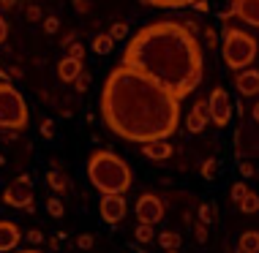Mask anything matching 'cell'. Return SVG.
I'll use <instances>...</instances> for the list:
<instances>
[{"instance_id":"cell-32","label":"cell","mask_w":259,"mask_h":253,"mask_svg":"<svg viewBox=\"0 0 259 253\" xmlns=\"http://www.w3.org/2000/svg\"><path fill=\"white\" fill-rule=\"evenodd\" d=\"M240 172H243V177H254L256 169H254V164H248V161H246V164H240Z\"/></svg>"},{"instance_id":"cell-7","label":"cell","mask_w":259,"mask_h":253,"mask_svg":"<svg viewBox=\"0 0 259 253\" xmlns=\"http://www.w3.org/2000/svg\"><path fill=\"white\" fill-rule=\"evenodd\" d=\"M210 104V123L219 125V128H227L229 120H232V101H229L227 90L224 87H215L207 98Z\"/></svg>"},{"instance_id":"cell-16","label":"cell","mask_w":259,"mask_h":253,"mask_svg":"<svg viewBox=\"0 0 259 253\" xmlns=\"http://www.w3.org/2000/svg\"><path fill=\"white\" fill-rule=\"evenodd\" d=\"M237 250L240 253H259V231L256 229L243 231L240 240H237Z\"/></svg>"},{"instance_id":"cell-35","label":"cell","mask_w":259,"mask_h":253,"mask_svg":"<svg viewBox=\"0 0 259 253\" xmlns=\"http://www.w3.org/2000/svg\"><path fill=\"white\" fill-rule=\"evenodd\" d=\"M6 36H9V25H6V19L0 17V44L6 41Z\"/></svg>"},{"instance_id":"cell-42","label":"cell","mask_w":259,"mask_h":253,"mask_svg":"<svg viewBox=\"0 0 259 253\" xmlns=\"http://www.w3.org/2000/svg\"><path fill=\"white\" fill-rule=\"evenodd\" d=\"M17 253H41V250H36V248H27V250H17Z\"/></svg>"},{"instance_id":"cell-15","label":"cell","mask_w":259,"mask_h":253,"mask_svg":"<svg viewBox=\"0 0 259 253\" xmlns=\"http://www.w3.org/2000/svg\"><path fill=\"white\" fill-rule=\"evenodd\" d=\"M79 74H82V63L79 60H74V58H60L58 63V76H60V82H76L79 79Z\"/></svg>"},{"instance_id":"cell-20","label":"cell","mask_w":259,"mask_h":253,"mask_svg":"<svg viewBox=\"0 0 259 253\" xmlns=\"http://www.w3.org/2000/svg\"><path fill=\"white\" fill-rule=\"evenodd\" d=\"M47 185H50L52 191H58V193L68 191V180H66V174H60V172H50V174H47Z\"/></svg>"},{"instance_id":"cell-24","label":"cell","mask_w":259,"mask_h":253,"mask_svg":"<svg viewBox=\"0 0 259 253\" xmlns=\"http://www.w3.org/2000/svg\"><path fill=\"white\" fill-rule=\"evenodd\" d=\"M109 36H112L115 44H117V41H125V36H128V25H125V22H115L109 27Z\"/></svg>"},{"instance_id":"cell-34","label":"cell","mask_w":259,"mask_h":253,"mask_svg":"<svg viewBox=\"0 0 259 253\" xmlns=\"http://www.w3.org/2000/svg\"><path fill=\"white\" fill-rule=\"evenodd\" d=\"M38 17H41V9H36V6H30V9H27V19H30V22H36Z\"/></svg>"},{"instance_id":"cell-1","label":"cell","mask_w":259,"mask_h":253,"mask_svg":"<svg viewBox=\"0 0 259 253\" xmlns=\"http://www.w3.org/2000/svg\"><path fill=\"white\" fill-rule=\"evenodd\" d=\"M99 109L115 136L137 144L169 139L180 123V98L123 63L104 79Z\"/></svg>"},{"instance_id":"cell-29","label":"cell","mask_w":259,"mask_h":253,"mask_svg":"<svg viewBox=\"0 0 259 253\" xmlns=\"http://www.w3.org/2000/svg\"><path fill=\"white\" fill-rule=\"evenodd\" d=\"M44 30H47V33H58V30H60V19H58V17H47V19H44Z\"/></svg>"},{"instance_id":"cell-17","label":"cell","mask_w":259,"mask_h":253,"mask_svg":"<svg viewBox=\"0 0 259 253\" xmlns=\"http://www.w3.org/2000/svg\"><path fill=\"white\" fill-rule=\"evenodd\" d=\"M158 242H161V248L169 250V253H178V250H180V245H183V240H180L178 231H161Z\"/></svg>"},{"instance_id":"cell-18","label":"cell","mask_w":259,"mask_h":253,"mask_svg":"<svg viewBox=\"0 0 259 253\" xmlns=\"http://www.w3.org/2000/svg\"><path fill=\"white\" fill-rule=\"evenodd\" d=\"M142 3L153 6V9H188V6L194 9L197 0H142Z\"/></svg>"},{"instance_id":"cell-12","label":"cell","mask_w":259,"mask_h":253,"mask_svg":"<svg viewBox=\"0 0 259 253\" xmlns=\"http://www.w3.org/2000/svg\"><path fill=\"white\" fill-rule=\"evenodd\" d=\"M207 123H210V104L207 101L194 104V109L188 112V117H186V128L191 133H199V131H205Z\"/></svg>"},{"instance_id":"cell-39","label":"cell","mask_w":259,"mask_h":253,"mask_svg":"<svg viewBox=\"0 0 259 253\" xmlns=\"http://www.w3.org/2000/svg\"><path fill=\"white\" fill-rule=\"evenodd\" d=\"M205 36H207V44H210V46H213V44H215V38H219V36H215V30H207V33H205Z\"/></svg>"},{"instance_id":"cell-8","label":"cell","mask_w":259,"mask_h":253,"mask_svg":"<svg viewBox=\"0 0 259 253\" xmlns=\"http://www.w3.org/2000/svg\"><path fill=\"white\" fill-rule=\"evenodd\" d=\"M137 218L145 226H156L161 218H164V205H161V199L156 193H142L137 199Z\"/></svg>"},{"instance_id":"cell-6","label":"cell","mask_w":259,"mask_h":253,"mask_svg":"<svg viewBox=\"0 0 259 253\" xmlns=\"http://www.w3.org/2000/svg\"><path fill=\"white\" fill-rule=\"evenodd\" d=\"M3 201L9 207H17V210H27L33 205V182L27 174H22V177H17L11 182L9 188L3 191Z\"/></svg>"},{"instance_id":"cell-23","label":"cell","mask_w":259,"mask_h":253,"mask_svg":"<svg viewBox=\"0 0 259 253\" xmlns=\"http://www.w3.org/2000/svg\"><path fill=\"white\" fill-rule=\"evenodd\" d=\"M215 218H219V213H215V207L213 205H202L199 207V223H215Z\"/></svg>"},{"instance_id":"cell-25","label":"cell","mask_w":259,"mask_h":253,"mask_svg":"<svg viewBox=\"0 0 259 253\" xmlns=\"http://www.w3.org/2000/svg\"><path fill=\"white\" fill-rule=\"evenodd\" d=\"M215 174H219V161L207 158L205 164H202V177H205V180H213Z\"/></svg>"},{"instance_id":"cell-21","label":"cell","mask_w":259,"mask_h":253,"mask_svg":"<svg viewBox=\"0 0 259 253\" xmlns=\"http://www.w3.org/2000/svg\"><path fill=\"white\" fill-rule=\"evenodd\" d=\"M237 207H240V213H246V215L259 213V193H256V191H248V193H246V199H243Z\"/></svg>"},{"instance_id":"cell-3","label":"cell","mask_w":259,"mask_h":253,"mask_svg":"<svg viewBox=\"0 0 259 253\" xmlns=\"http://www.w3.org/2000/svg\"><path fill=\"white\" fill-rule=\"evenodd\" d=\"M88 180L101 196H125L134 182V172L120 156L96 150L88 158Z\"/></svg>"},{"instance_id":"cell-14","label":"cell","mask_w":259,"mask_h":253,"mask_svg":"<svg viewBox=\"0 0 259 253\" xmlns=\"http://www.w3.org/2000/svg\"><path fill=\"white\" fill-rule=\"evenodd\" d=\"M142 156L150 158V161H164V158H169V156H172L169 139H156V142L142 144Z\"/></svg>"},{"instance_id":"cell-41","label":"cell","mask_w":259,"mask_h":253,"mask_svg":"<svg viewBox=\"0 0 259 253\" xmlns=\"http://www.w3.org/2000/svg\"><path fill=\"white\" fill-rule=\"evenodd\" d=\"M251 115H254V120H256V123H259V101H256V104H254V109H251Z\"/></svg>"},{"instance_id":"cell-11","label":"cell","mask_w":259,"mask_h":253,"mask_svg":"<svg viewBox=\"0 0 259 253\" xmlns=\"http://www.w3.org/2000/svg\"><path fill=\"white\" fill-rule=\"evenodd\" d=\"M19 242H22V229L11 221H0V253L17 250Z\"/></svg>"},{"instance_id":"cell-2","label":"cell","mask_w":259,"mask_h":253,"mask_svg":"<svg viewBox=\"0 0 259 253\" xmlns=\"http://www.w3.org/2000/svg\"><path fill=\"white\" fill-rule=\"evenodd\" d=\"M120 63L150 76L180 101L197 90L205 71L199 38L188 30V25L175 19H161L137 30L125 44Z\"/></svg>"},{"instance_id":"cell-4","label":"cell","mask_w":259,"mask_h":253,"mask_svg":"<svg viewBox=\"0 0 259 253\" xmlns=\"http://www.w3.org/2000/svg\"><path fill=\"white\" fill-rule=\"evenodd\" d=\"M221 55H224V63H227L232 71H246L251 68V63L256 60L259 55V46H256V38L246 30H237V27H229L224 33V44H221Z\"/></svg>"},{"instance_id":"cell-5","label":"cell","mask_w":259,"mask_h":253,"mask_svg":"<svg viewBox=\"0 0 259 253\" xmlns=\"http://www.w3.org/2000/svg\"><path fill=\"white\" fill-rule=\"evenodd\" d=\"M27 104L22 93H19L14 84L9 82H0V131H25L27 128Z\"/></svg>"},{"instance_id":"cell-22","label":"cell","mask_w":259,"mask_h":253,"mask_svg":"<svg viewBox=\"0 0 259 253\" xmlns=\"http://www.w3.org/2000/svg\"><path fill=\"white\" fill-rule=\"evenodd\" d=\"M248 191H251V188L246 185V182H235V185L229 188V199H232L235 205H240V201L246 199V193H248Z\"/></svg>"},{"instance_id":"cell-43","label":"cell","mask_w":259,"mask_h":253,"mask_svg":"<svg viewBox=\"0 0 259 253\" xmlns=\"http://www.w3.org/2000/svg\"><path fill=\"white\" fill-rule=\"evenodd\" d=\"M3 164H6V158H3V156H0V169H3Z\"/></svg>"},{"instance_id":"cell-30","label":"cell","mask_w":259,"mask_h":253,"mask_svg":"<svg viewBox=\"0 0 259 253\" xmlns=\"http://www.w3.org/2000/svg\"><path fill=\"white\" fill-rule=\"evenodd\" d=\"M41 136H44V139H52V136H55L52 120H41Z\"/></svg>"},{"instance_id":"cell-33","label":"cell","mask_w":259,"mask_h":253,"mask_svg":"<svg viewBox=\"0 0 259 253\" xmlns=\"http://www.w3.org/2000/svg\"><path fill=\"white\" fill-rule=\"evenodd\" d=\"M27 240H30V242H41V240H44V234H41L38 229H33V231H27Z\"/></svg>"},{"instance_id":"cell-28","label":"cell","mask_w":259,"mask_h":253,"mask_svg":"<svg viewBox=\"0 0 259 253\" xmlns=\"http://www.w3.org/2000/svg\"><path fill=\"white\" fill-rule=\"evenodd\" d=\"M68 58H74V60L82 63V58H85V46L76 44V41H74V44H68Z\"/></svg>"},{"instance_id":"cell-10","label":"cell","mask_w":259,"mask_h":253,"mask_svg":"<svg viewBox=\"0 0 259 253\" xmlns=\"http://www.w3.org/2000/svg\"><path fill=\"white\" fill-rule=\"evenodd\" d=\"M229 6H232V14L240 22L259 27V0H232Z\"/></svg>"},{"instance_id":"cell-40","label":"cell","mask_w":259,"mask_h":253,"mask_svg":"<svg viewBox=\"0 0 259 253\" xmlns=\"http://www.w3.org/2000/svg\"><path fill=\"white\" fill-rule=\"evenodd\" d=\"M14 3H17V0H0V9H11Z\"/></svg>"},{"instance_id":"cell-37","label":"cell","mask_w":259,"mask_h":253,"mask_svg":"<svg viewBox=\"0 0 259 253\" xmlns=\"http://www.w3.org/2000/svg\"><path fill=\"white\" fill-rule=\"evenodd\" d=\"M74 84H76V90H88V76H85V74H79V79H76Z\"/></svg>"},{"instance_id":"cell-36","label":"cell","mask_w":259,"mask_h":253,"mask_svg":"<svg viewBox=\"0 0 259 253\" xmlns=\"http://www.w3.org/2000/svg\"><path fill=\"white\" fill-rule=\"evenodd\" d=\"M194 9H197L199 14H207L210 6H207V0H197V3H194Z\"/></svg>"},{"instance_id":"cell-31","label":"cell","mask_w":259,"mask_h":253,"mask_svg":"<svg viewBox=\"0 0 259 253\" xmlns=\"http://www.w3.org/2000/svg\"><path fill=\"white\" fill-rule=\"evenodd\" d=\"M76 245L85 248V250H90V248H93V237H90V234H79V237H76Z\"/></svg>"},{"instance_id":"cell-27","label":"cell","mask_w":259,"mask_h":253,"mask_svg":"<svg viewBox=\"0 0 259 253\" xmlns=\"http://www.w3.org/2000/svg\"><path fill=\"white\" fill-rule=\"evenodd\" d=\"M153 226H145V223H139L137 226V242H150L153 240Z\"/></svg>"},{"instance_id":"cell-38","label":"cell","mask_w":259,"mask_h":253,"mask_svg":"<svg viewBox=\"0 0 259 253\" xmlns=\"http://www.w3.org/2000/svg\"><path fill=\"white\" fill-rule=\"evenodd\" d=\"M197 240H199V242H205V240H207V231H205V223H199V226H197Z\"/></svg>"},{"instance_id":"cell-13","label":"cell","mask_w":259,"mask_h":253,"mask_svg":"<svg viewBox=\"0 0 259 253\" xmlns=\"http://www.w3.org/2000/svg\"><path fill=\"white\" fill-rule=\"evenodd\" d=\"M235 87L240 95H256L259 93V71L256 68H246L235 76Z\"/></svg>"},{"instance_id":"cell-26","label":"cell","mask_w":259,"mask_h":253,"mask_svg":"<svg viewBox=\"0 0 259 253\" xmlns=\"http://www.w3.org/2000/svg\"><path fill=\"white\" fill-rule=\"evenodd\" d=\"M47 213H50L52 218H63L66 207H63V201H60V199H47Z\"/></svg>"},{"instance_id":"cell-19","label":"cell","mask_w":259,"mask_h":253,"mask_svg":"<svg viewBox=\"0 0 259 253\" xmlns=\"http://www.w3.org/2000/svg\"><path fill=\"white\" fill-rule=\"evenodd\" d=\"M112 46H115V41H112L109 33H99V36L93 38V52L96 55H109Z\"/></svg>"},{"instance_id":"cell-9","label":"cell","mask_w":259,"mask_h":253,"mask_svg":"<svg viewBox=\"0 0 259 253\" xmlns=\"http://www.w3.org/2000/svg\"><path fill=\"white\" fill-rule=\"evenodd\" d=\"M125 196H101L99 201V213L104 223H120L125 218Z\"/></svg>"}]
</instances>
